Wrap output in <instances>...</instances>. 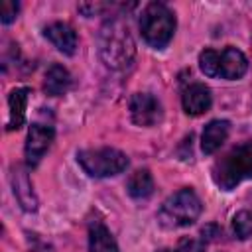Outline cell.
Here are the masks:
<instances>
[{
	"instance_id": "10",
	"label": "cell",
	"mask_w": 252,
	"mask_h": 252,
	"mask_svg": "<svg viewBox=\"0 0 252 252\" xmlns=\"http://www.w3.org/2000/svg\"><path fill=\"white\" fill-rule=\"evenodd\" d=\"M43 35H45V39H49V41H51L61 53H65V55H73V53L77 51V43H79L77 33H75V30H73L69 24H65V22H53V24L45 26Z\"/></svg>"
},
{
	"instance_id": "16",
	"label": "cell",
	"mask_w": 252,
	"mask_h": 252,
	"mask_svg": "<svg viewBox=\"0 0 252 252\" xmlns=\"http://www.w3.org/2000/svg\"><path fill=\"white\" fill-rule=\"evenodd\" d=\"M126 189L130 193V197L134 199H148L154 193V179L152 173L148 169H138L134 171L128 181H126Z\"/></svg>"
},
{
	"instance_id": "18",
	"label": "cell",
	"mask_w": 252,
	"mask_h": 252,
	"mask_svg": "<svg viewBox=\"0 0 252 252\" xmlns=\"http://www.w3.org/2000/svg\"><path fill=\"white\" fill-rule=\"evenodd\" d=\"M159 252H205V246L201 240L187 236V238H181L175 248H163Z\"/></svg>"
},
{
	"instance_id": "14",
	"label": "cell",
	"mask_w": 252,
	"mask_h": 252,
	"mask_svg": "<svg viewBox=\"0 0 252 252\" xmlns=\"http://www.w3.org/2000/svg\"><path fill=\"white\" fill-rule=\"evenodd\" d=\"M69 87H71V73L59 63L49 65L43 79V91L49 96H59V94H65Z\"/></svg>"
},
{
	"instance_id": "12",
	"label": "cell",
	"mask_w": 252,
	"mask_h": 252,
	"mask_svg": "<svg viewBox=\"0 0 252 252\" xmlns=\"http://www.w3.org/2000/svg\"><path fill=\"white\" fill-rule=\"evenodd\" d=\"M30 89L28 87H18L10 93L8 96V122H6V130H18L24 126L26 122V104H28V96H30Z\"/></svg>"
},
{
	"instance_id": "6",
	"label": "cell",
	"mask_w": 252,
	"mask_h": 252,
	"mask_svg": "<svg viewBox=\"0 0 252 252\" xmlns=\"http://www.w3.org/2000/svg\"><path fill=\"white\" fill-rule=\"evenodd\" d=\"M77 161L91 177H112L128 167L126 154L116 148L83 150L77 154Z\"/></svg>"
},
{
	"instance_id": "17",
	"label": "cell",
	"mask_w": 252,
	"mask_h": 252,
	"mask_svg": "<svg viewBox=\"0 0 252 252\" xmlns=\"http://www.w3.org/2000/svg\"><path fill=\"white\" fill-rule=\"evenodd\" d=\"M232 232L240 240H246L248 236H252V215L248 211H238L232 217Z\"/></svg>"
},
{
	"instance_id": "13",
	"label": "cell",
	"mask_w": 252,
	"mask_h": 252,
	"mask_svg": "<svg viewBox=\"0 0 252 252\" xmlns=\"http://www.w3.org/2000/svg\"><path fill=\"white\" fill-rule=\"evenodd\" d=\"M228 132H230V122L228 120H211L205 126L203 134H201L203 154H207V156L215 154L224 144V140L228 138Z\"/></svg>"
},
{
	"instance_id": "2",
	"label": "cell",
	"mask_w": 252,
	"mask_h": 252,
	"mask_svg": "<svg viewBox=\"0 0 252 252\" xmlns=\"http://www.w3.org/2000/svg\"><path fill=\"white\" fill-rule=\"evenodd\" d=\"M252 177V142H244L224 154L213 165V181L222 191H232L238 183Z\"/></svg>"
},
{
	"instance_id": "5",
	"label": "cell",
	"mask_w": 252,
	"mask_h": 252,
	"mask_svg": "<svg viewBox=\"0 0 252 252\" xmlns=\"http://www.w3.org/2000/svg\"><path fill=\"white\" fill-rule=\"evenodd\" d=\"M140 32L148 45L163 49L175 32V16L163 2H150L140 16Z\"/></svg>"
},
{
	"instance_id": "15",
	"label": "cell",
	"mask_w": 252,
	"mask_h": 252,
	"mask_svg": "<svg viewBox=\"0 0 252 252\" xmlns=\"http://www.w3.org/2000/svg\"><path fill=\"white\" fill-rule=\"evenodd\" d=\"M89 252H120L110 230L98 220L89 226Z\"/></svg>"
},
{
	"instance_id": "4",
	"label": "cell",
	"mask_w": 252,
	"mask_h": 252,
	"mask_svg": "<svg viewBox=\"0 0 252 252\" xmlns=\"http://www.w3.org/2000/svg\"><path fill=\"white\" fill-rule=\"evenodd\" d=\"M199 67L207 77L234 81V79L244 77V73L248 71V59L240 49L232 45L220 51L203 49L199 53Z\"/></svg>"
},
{
	"instance_id": "11",
	"label": "cell",
	"mask_w": 252,
	"mask_h": 252,
	"mask_svg": "<svg viewBox=\"0 0 252 252\" xmlns=\"http://www.w3.org/2000/svg\"><path fill=\"white\" fill-rule=\"evenodd\" d=\"M12 187H14V195L18 199L20 207L26 213H33L37 209V197L33 193L32 181H30V177H28L24 167H16L12 171Z\"/></svg>"
},
{
	"instance_id": "19",
	"label": "cell",
	"mask_w": 252,
	"mask_h": 252,
	"mask_svg": "<svg viewBox=\"0 0 252 252\" xmlns=\"http://www.w3.org/2000/svg\"><path fill=\"white\" fill-rule=\"evenodd\" d=\"M18 12H20V4L14 2V0H4L0 4V22L4 26L12 24L16 18H18Z\"/></svg>"
},
{
	"instance_id": "7",
	"label": "cell",
	"mask_w": 252,
	"mask_h": 252,
	"mask_svg": "<svg viewBox=\"0 0 252 252\" xmlns=\"http://www.w3.org/2000/svg\"><path fill=\"white\" fill-rule=\"evenodd\" d=\"M53 128L47 126V124H32L30 130H28V138H26V148H24V154H26V163L30 167H35L39 163V159L45 156V152L49 150L51 142H53Z\"/></svg>"
},
{
	"instance_id": "1",
	"label": "cell",
	"mask_w": 252,
	"mask_h": 252,
	"mask_svg": "<svg viewBox=\"0 0 252 252\" xmlns=\"http://www.w3.org/2000/svg\"><path fill=\"white\" fill-rule=\"evenodd\" d=\"M98 53L106 67L124 69L136 55V43L128 26L120 18H110L98 32Z\"/></svg>"
},
{
	"instance_id": "3",
	"label": "cell",
	"mask_w": 252,
	"mask_h": 252,
	"mask_svg": "<svg viewBox=\"0 0 252 252\" xmlns=\"http://www.w3.org/2000/svg\"><path fill=\"white\" fill-rule=\"evenodd\" d=\"M203 211L201 199L191 187H183L167 197L158 213V220L163 228H181L193 224Z\"/></svg>"
},
{
	"instance_id": "8",
	"label": "cell",
	"mask_w": 252,
	"mask_h": 252,
	"mask_svg": "<svg viewBox=\"0 0 252 252\" xmlns=\"http://www.w3.org/2000/svg\"><path fill=\"white\" fill-rule=\"evenodd\" d=\"M130 116L138 126H154L161 120V104L150 93H136L130 98Z\"/></svg>"
},
{
	"instance_id": "9",
	"label": "cell",
	"mask_w": 252,
	"mask_h": 252,
	"mask_svg": "<svg viewBox=\"0 0 252 252\" xmlns=\"http://www.w3.org/2000/svg\"><path fill=\"white\" fill-rule=\"evenodd\" d=\"M181 104H183V110L191 116H199V114H205L211 104H213V96H211V91L209 87H205L203 83H193L189 85L185 91H183V96H181Z\"/></svg>"
}]
</instances>
